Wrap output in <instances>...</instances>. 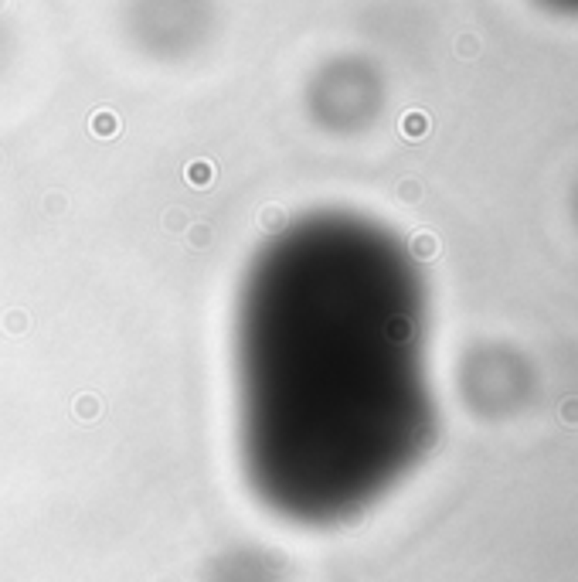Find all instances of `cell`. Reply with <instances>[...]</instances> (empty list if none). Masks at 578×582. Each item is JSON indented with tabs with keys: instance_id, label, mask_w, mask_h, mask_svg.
Wrapping results in <instances>:
<instances>
[{
	"instance_id": "cell-1",
	"label": "cell",
	"mask_w": 578,
	"mask_h": 582,
	"mask_svg": "<svg viewBox=\"0 0 578 582\" xmlns=\"http://www.w3.org/2000/svg\"><path fill=\"white\" fill-rule=\"evenodd\" d=\"M429 300L412 249L357 211H310L252 255L235 303L239 453L255 500L333 528L436 439Z\"/></svg>"
}]
</instances>
